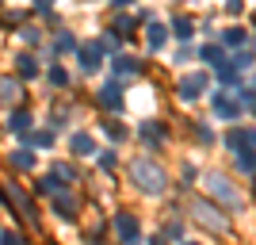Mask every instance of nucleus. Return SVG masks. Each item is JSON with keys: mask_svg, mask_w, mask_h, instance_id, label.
I'll use <instances>...</instances> for the list:
<instances>
[{"mask_svg": "<svg viewBox=\"0 0 256 245\" xmlns=\"http://www.w3.org/2000/svg\"><path fill=\"white\" fill-rule=\"evenodd\" d=\"M16 165H20V169H31V165H34V153H31V149H20V153H16Z\"/></svg>", "mask_w": 256, "mask_h": 245, "instance_id": "17", "label": "nucleus"}, {"mask_svg": "<svg viewBox=\"0 0 256 245\" xmlns=\"http://www.w3.org/2000/svg\"><path fill=\"white\" fill-rule=\"evenodd\" d=\"M130 172H134L138 188H146V192H153V195H157L160 188H164V172H160L157 165H150L146 157H138V161H134V169H130Z\"/></svg>", "mask_w": 256, "mask_h": 245, "instance_id": "1", "label": "nucleus"}, {"mask_svg": "<svg viewBox=\"0 0 256 245\" xmlns=\"http://www.w3.org/2000/svg\"><path fill=\"white\" fill-rule=\"evenodd\" d=\"M252 142H256V134H252V130H234V134H230V146H234V149L252 146Z\"/></svg>", "mask_w": 256, "mask_h": 245, "instance_id": "9", "label": "nucleus"}, {"mask_svg": "<svg viewBox=\"0 0 256 245\" xmlns=\"http://www.w3.org/2000/svg\"><path fill=\"white\" fill-rule=\"evenodd\" d=\"M73 153H92V138H88V134H76L73 138Z\"/></svg>", "mask_w": 256, "mask_h": 245, "instance_id": "14", "label": "nucleus"}, {"mask_svg": "<svg viewBox=\"0 0 256 245\" xmlns=\"http://www.w3.org/2000/svg\"><path fill=\"white\" fill-rule=\"evenodd\" d=\"M4 245H20V237H16V234H8V237H4Z\"/></svg>", "mask_w": 256, "mask_h": 245, "instance_id": "22", "label": "nucleus"}, {"mask_svg": "<svg viewBox=\"0 0 256 245\" xmlns=\"http://www.w3.org/2000/svg\"><path fill=\"white\" fill-rule=\"evenodd\" d=\"M16 96H20V85L16 81H0V104H16Z\"/></svg>", "mask_w": 256, "mask_h": 245, "instance_id": "8", "label": "nucleus"}, {"mask_svg": "<svg viewBox=\"0 0 256 245\" xmlns=\"http://www.w3.org/2000/svg\"><path fill=\"white\" fill-rule=\"evenodd\" d=\"M210 192L218 195L222 203H230V207H237V203H241V195L230 188V180H226V176H210Z\"/></svg>", "mask_w": 256, "mask_h": 245, "instance_id": "3", "label": "nucleus"}, {"mask_svg": "<svg viewBox=\"0 0 256 245\" xmlns=\"http://www.w3.org/2000/svg\"><path fill=\"white\" fill-rule=\"evenodd\" d=\"M160 43H164V31H160V27H150V50H157Z\"/></svg>", "mask_w": 256, "mask_h": 245, "instance_id": "19", "label": "nucleus"}, {"mask_svg": "<svg viewBox=\"0 0 256 245\" xmlns=\"http://www.w3.org/2000/svg\"><path fill=\"white\" fill-rule=\"evenodd\" d=\"M34 69H38V65H34V58H27V54H23V58H20V73H23V77H34Z\"/></svg>", "mask_w": 256, "mask_h": 245, "instance_id": "18", "label": "nucleus"}, {"mask_svg": "<svg viewBox=\"0 0 256 245\" xmlns=\"http://www.w3.org/2000/svg\"><path fill=\"white\" fill-rule=\"evenodd\" d=\"M27 127H31V115H27V111H16V115H12V130H16V134H23Z\"/></svg>", "mask_w": 256, "mask_h": 245, "instance_id": "12", "label": "nucleus"}, {"mask_svg": "<svg viewBox=\"0 0 256 245\" xmlns=\"http://www.w3.org/2000/svg\"><path fill=\"white\" fill-rule=\"evenodd\" d=\"M188 35H192V23H188V20H176V39H188Z\"/></svg>", "mask_w": 256, "mask_h": 245, "instance_id": "20", "label": "nucleus"}, {"mask_svg": "<svg viewBox=\"0 0 256 245\" xmlns=\"http://www.w3.org/2000/svg\"><path fill=\"white\" fill-rule=\"evenodd\" d=\"M100 104H104V107H122V88H118V85L100 88Z\"/></svg>", "mask_w": 256, "mask_h": 245, "instance_id": "6", "label": "nucleus"}, {"mask_svg": "<svg viewBox=\"0 0 256 245\" xmlns=\"http://www.w3.org/2000/svg\"><path fill=\"white\" fill-rule=\"evenodd\" d=\"M142 138H150V142H160L164 134H160V127H157V123H146V127H142Z\"/></svg>", "mask_w": 256, "mask_h": 245, "instance_id": "15", "label": "nucleus"}, {"mask_svg": "<svg viewBox=\"0 0 256 245\" xmlns=\"http://www.w3.org/2000/svg\"><path fill=\"white\" fill-rule=\"evenodd\" d=\"M96 65H100V50H96V46H84V50H80V69L92 73Z\"/></svg>", "mask_w": 256, "mask_h": 245, "instance_id": "7", "label": "nucleus"}, {"mask_svg": "<svg viewBox=\"0 0 256 245\" xmlns=\"http://www.w3.org/2000/svg\"><path fill=\"white\" fill-rule=\"evenodd\" d=\"M237 169H241V172H252V169H256V153H252V149L237 153Z\"/></svg>", "mask_w": 256, "mask_h": 245, "instance_id": "11", "label": "nucleus"}, {"mask_svg": "<svg viewBox=\"0 0 256 245\" xmlns=\"http://www.w3.org/2000/svg\"><path fill=\"white\" fill-rule=\"evenodd\" d=\"M115 230H118V237H122L126 245L138 241V222H134V214H118V218H115Z\"/></svg>", "mask_w": 256, "mask_h": 245, "instance_id": "5", "label": "nucleus"}, {"mask_svg": "<svg viewBox=\"0 0 256 245\" xmlns=\"http://www.w3.org/2000/svg\"><path fill=\"white\" fill-rule=\"evenodd\" d=\"M203 88H206V77H203V73H192V77H184V81H180V88H176V92H180L184 100H195Z\"/></svg>", "mask_w": 256, "mask_h": 245, "instance_id": "4", "label": "nucleus"}, {"mask_svg": "<svg viewBox=\"0 0 256 245\" xmlns=\"http://www.w3.org/2000/svg\"><path fill=\"white\" fill-rule=\"evenodd\" d=\"M203 58H206L210 65H218V69L226 65V58H222V50H218V46H206V50H203Z\"/></svg>", "mask_w": 256, "mask_h": 245, "instance_id": "13", "label": "nucleus"}, {"mask_svg": "<svg viewBox=\"0 0 256 245\" xmlns=\"http://www.w3.org/2000/svg\"><path fill=\"white\" fill-rule=\"evenodd\" d=\"M226 43H230V46H237V43H245V31H230V35H226Z\"/></svg>", "mask_w": 256, "mask_h": 245, "instance_id": "21", "label": "nucleus"}, {"mask_svg": "<svg viewBox=\"0 0 256 245\" xmlns=\"http://www.w3.org/2000/svg\"><path fill=\"white\" fill-rule=\"evenodd\" d=\"M54 211H62V218H73V211H76V203L69 199V195H62V199H54Z\"/></svg>", "mask_w": 256, "mask_h": 245, "instance_id": "10", "label": "nucleus"}, {"mask_svg": "<svg viewBox=\"0 0 256 245\" xmlns=\"http://www.w3.org/2000/svg\"><path fill=\"white\" fill-rule=\"evenodd\" d=\"M192 211H195V218H199V222L214 226V230H226V226H230V222H226V218H222V214L214 211L210 203H203V199H195V203H192Z\"/></svg>", "mask_w": 256, "mask_h": 245, "instance_id": "2", "label": "nucleus"}, {"mask_svg": "<svg viewBox=\"0 0 256 245\" xmlns=\"http://www.w3.org/2000/svg\"><path fill=\"white\" fill-rule=\"evenodd\" d=\"M138 65H134V58H115V73H134Z\"/></svg>", "mask_w": 256, "mask_h": 245, "instance_id": "16", "label": "nucleus"}]
</instances>
